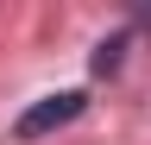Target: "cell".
I'll return each mask as SVG.
<instances>
[{"mask_svg":"<svg viewBox=\"0 0 151 145\" xmlns=\"http://www.w3.org/2000/svg\"><path fill=\"white\" fill-rule=\"evenodd\" d=\"M76 114H82V95H76V88H63V95H44L38 107H25L13 133H19V139H38V133H50V126H69Z\"/></svg>","mask_w":151,"mask_h":145,"instance_id":"cell-1","label":"cell"},{"mask_svg":"<svg viewBox=\"0 0 151 145\" xmlns=\"http://www.w3.org/2000/svg\"><path fill=\"white\" fill-rule=\"evenodd\" d=\"M120 50H126V38H107L101 50H94V69H101V76H107V69H120Z\"/></svg>","mask_w":151,"mask_h":145,"instance_id":"cell-2","label":"cell"}]
</instances>
